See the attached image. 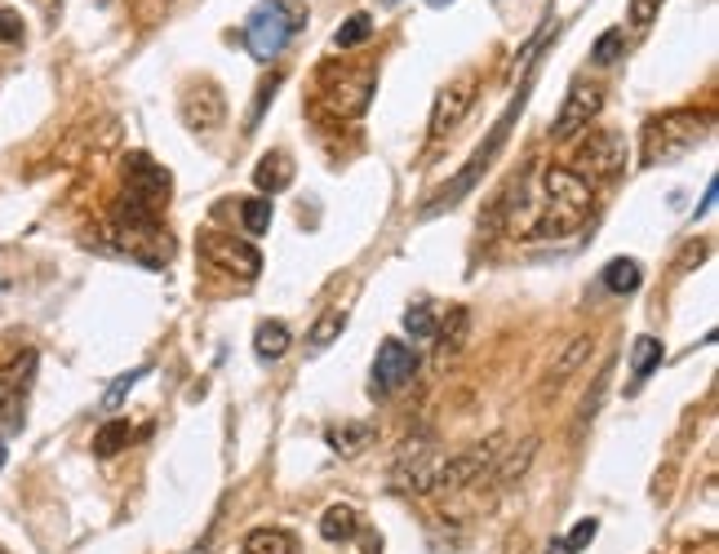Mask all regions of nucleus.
I'll return each mask as SVG.
<instances>
[{
  "instance_id": "1",
  "label": "nucleus",
  "mask_w": 719,
  "mask_h": 554,
  "mask_svg": "<svg viewBox=\"0 0 719 554\" xmlns=\"http://www.w3.org/2000/svg\"><path fill=\"white\" fill-rule=\"evenodd\" d=\"M586 218H591V186H586L573 169H542L534 214L525 218L529 240L568 236V231H577Z\"/></svg>"
},
{
  "instance_id": "2",
  "label": "nucleus",
  "mask_w": 719,
  "mask_h": 554,
  "mask_svg": "<svg viewBox=\"0 0 719 554\" xmlns=\"http://www.w3.org/2000/svg\"><path fill=\"white\" fill-rule=\"evenodd\" d=\"M111 236L129 257L143 262V266H160L169 257V236L160 231V214L147 209L143 200L124 195V191H120L116 209H111Z\"/></svg>"
},
{
  "instance_id": "3",
  "label": "nucleus",
  "mask_w": 719,
  "mask_h": 554,
  "mask_svg": "<svg viewBox=\"0 0 719 554\" xmlns=\"http://www.w3.org/2000/svg\"><path fill=\"white\" fill-rule=\"evenodd\" d=\"M307 27V5L302 0H263L244 19V45L257 62H272L285 53V45Z\"/></svg>"
},
{
  "instance_id": "4",
  "label": "nucleus",
  "mask_w": 719,
  "mask_h": 554,
  "mask_svg": "<svg viewBox=\"0 0 719 554\" xmlns=\"http://www.w3.org/2000/svg\"><path fill=\"white\" fill-rule=\"evenodd\" d=\"M706 133H710V111L680 107L667 116H652L644 124V165H667V160L693 152Z\"/></svg>"
},
{
  "instance_id": "5",
  "label": "nucleus",
  "mask_w": 719,
  "mask_h": 554,
  "mask_svg": "<svg viewBox=\"0 0 719 554\" xmlns=\"http://www.w3.org/2000/svg\"><path fill=\"white\" fill-rule=\"evenodd\" d=\"M525 103H529V81H525V85H519V94H515V103H511V107H506V111L498 116V124H493V133H489V143H484V147H480V152H476V156L467 160V169H463V173H457V178H453V182H448L444 191H435V200H431V204H427V209H422L427 218H435L440 209H453V204H457V200H463L467 191H476V182L484 178V169H489V165L498 160V152L506 147V137H511V124H515V116H519V111H525Z\"/></svg>"
},
{
  "instance_id": "6",
  "label": "nucleus",
  "mask_w": 719,
  "mask_h": 554,
  "mask_svg": "<svg viewBox=\"0 0 719 554\" xmlns=\"http://www.w3.org/2000/svg\"><path fill=\"white\" fill-rule=\"evenodd\" d=\"M626 169V137L618 129H591V137L577 147V178L591 186V182H609Z\"/></svg>"
},
{
  "instance_id": "7",
  "label": "nucleus",
  "mask_w": 719,
  "mask_h": 554,
  "mask_svg": "<svg viewBox=\"0 0 719 554\" xmlns=\"http://www.w3.org/2000/svg\"><path fill=\"white\" fill-rule=\"evenodd\" d=\"M32 373H36V351H23L0 369V431L23 426V404L32 390Z\"/></svg>"
},
{
  "instance_id": "8",
  "label": "nucleus",
  "mask_w": 719,
  "mask_h": 554,
  "mask_svg": "<svg viewBox=\"0 0 719 554\" xmlns=\"http://www.w3.org/2000/svg\"><path fill=\"white\" fill-rule=\"evenodd\" d=\"M418 373V356L414 346L400 337H386L373 356V395H396L400 386H409Z\"/></svg>"
},
{
  "instance_id": "9",
  "label": "nucleus",
  "mask_w": 719,
  "mask_h": 554,
  "mask_svg": "<svg viewBox=\"0 0 719 554\" xmlns=\"http://www.w3.org/2000/svg\"><path fill=\"white\" fill-rule=\"evenodd\" d=\"M169 169L165 165H156L152 156H143V152H134L124 160V195H134V200H143L147 209H165L169 204Z\"/></svg>"
},
{
  "instance_id": "10",
  "label": "nucleus",
  "mask_w": 719,
  "mask_h": 554,
  "mask_svg": "<svg viewBox=\"0 0 719 554\" xmlns=\"http://www.w3.org/2000/svg\"><path fill=\"white\" fill-rule=\"evenodd\" d=\"M600 107H604V94H600L596 85L577 81V85L568 89V98H564L555 124H551V137H555V143H568V137H577L582 129H591V120L600 116Z\"/></svg>"
},
{
  "instance_id": "11",
  "label": "nucleus",
  "mask_w": 719,
  "mask_h": 554,
  "mask_svg": "<svg viewBox=\"0 0 719 554\" xmlns=\"http://www.w3.org/2000/svg\"><path fill=\"white\" fill-rule=\"evenodd\" d=\"M201 253L218 266V270H231L240 280H257V270H263V253H257L249 240H236V236H218L209 231L201 240Z\"/></svg>"
},
{
  "instance_id": "12",
  "label": "nucleus",
  "mask_w": 719,
  "mask_h": 554,
  "mask_svg": "<svg viewBox=\"0 0 719 554\" xmlns=\"http://www.w3.org/2000/svg\"><path fill=\"white\" fill-rule=\"evenodd\" d=\"M223 116H227V98H223V89L214 81H191L182 89V120H187V129L214 133L223 124Z\"/></svg>"
},
{
  "instance_id": "13",
  "label": "nucleus",
  "mask_w": 719,
  "mask_h": 554,
  "mask_svg": "<svg viewBox=\"0 0 719 554\" xmlns=\"http://www.w3.org/2000/svg\"><path fill=\"white\" fill-rule=\"evenodd\" d=\"M476 72H463L457 81H448L444 89H440V98H435V107H431V137L440 143V137L448 133V129H457V120H463L467 111H471V103H476Z\"/></svg>"
},
{
  "instance_id": "14",
  "label": "nucleus",
  "mask_w": 719,
  "mask_h": 554,
  "mask_svg": "<svg viewBox=\"0 0 719 554\" xmlns=\"http://www.w3.org/2000/svg\"><path fill=\"white\" fill-rule=\"evenodd\" d=\"M378 94V72L373 67H360V72H343L338 81L324 85V103H329L338 116H360Z\"/></svg>"
},
{
  "instance_id": "15",
  "label": "nucleus",
  "mask_w": 719,
  "mask_h": 554,
  "mask_svg": "<svg viewBox=\"0 0 719 554\" xmlns=\"http://www.w3.org/2000/svg\"><path fill=\"white\" fill-rule=\"evenodd\" d=\"M498 457V439L471 448V453H457L448 461H435V479H431V489H463V483H476L484 474V466Z\"/></svg>"
},
{
  "instance_id": "16",
  "label": "nucleus",
  "mask_w": 719,
  "mask_h": 554,
  "mask_svg": "<svg viewBox=\"0 0 719 554\" xmlns=\"http://www.w3.org/2000/svg\"><path fill=\"white\" fill-rule=\"evenodd\" d=\"M289 346H293L289 324H280V320H263V324H257V333H253V351H257V360H263V364L285 360Z\"/></svg>"
},
{
  "instance_id": "17",
  "label": "nucleus",
  "mask_w": 719,
  "mask_h": 554,
  "mask_svg": "<svg viewBox=\"0 0 719 554\" xmlns=\"http://www.w3.org/2000/svg\"><path fill=\"white\" fill-rule=\"evenodd\" d=\"M253 182H257V191H263V195H280L293 182V160L285 152H267L263 160H257V169H253Z\"/></svg>"
},
{
  "instance_id": "18",
  "label": "nucleus",
  "mask_w": 719,
  "mask_h": 554,
  "mask_svg": "<svg viewBox=\"0 0 719 554\" xmlns=\"http://www.w3.org/2000/svg\"><path fill=\"white\" fill-rule=\"evenodd\" d=\"M600 285H604L609 293L626 298V293H635V289L644 285V270H639V262H635V257H613V262L600 270Z\"/></svg>"
},
{
  "instance_id": "19",
  "label": "nucleus",
  "mask_w": 719,
  "mask_h": 554,
  "mask_svg": "<svg viewBox=\"0 0 719 554\" xmlns=\"http://www.w3.org/2000/svg\"><path fill=\"white\" fill-rule=\"evenodd\" d=\"M467 328H471V311H467V306H448L444 324H435V333H440V360H448V356L463 351Z\"/></svg>"
},
{
  "instance_id": "20",
  "label": "nucleus",
  "mask_w": 719,
  "mask_h": 554,
  "mask_svg": "<svg viewBox=\"0 0 719 554\" xmlns=\"http://www.w3.org/2000/svg\"><path fill=\"white\" fill-rule=\"evenodd\" d=\"M356 532H360V515H356L351 506H329V510H324V519H320V537L329 541V545L356 541Z\"/></svg>"
},
{
  "instance_id": "21",
  "label": "nucleus",
  "mask_w": 719,
  "mask_h": 554,
  "mask_svg": "<svg viewBox=\"0 0 719 554\" xmlns=\"http://www.w3.org/2000/svg\"><path fill=\"white\" fill-rule=\"evenodd\" d=\"M373 444V426L369 422H343V426H329V448L338 457H356L360 448Z\"/></svg>"
},
{
  "instance_id": "22",
  "label": "nucleus",
  "mask_w": 719,
  "mask_h": 554,
  "mask_svg": "<svg viewBox=\"0 0 719 554\" xmlns=\"http://www.w3.org/2000/svg\"><path fill=\"white\" fill-rule=\"evenodd\" d=\"M240 554H293V537L285 528H253L244 537Z\"/></svg>"
},
{
  "instance_id": "23",
  "label": "nucleus",
  "mask_w": 719,
  "mask_h": 554,
  "mask_svg": "<svg viewBox=\"0 0 719 554\" xmlns=\"http://www.w3.org/2000/svg\"><path fill=\"white\" fill-rule=\"evenodd\" d=\"M662 364V341L658 337H635V351H631V390H639L644 386V377Z\"/></svg>"
},
{
  "instance_id": "24",
  "label": "nucleus",
  "mask_w": 719,
  "mask_h": 554,
  "mask_svg": "<svg viewBox=\"0 0 719 554\" xmlns=\"http://www.w3.org/2000/svg\"><path fill=\"white\" fill-rule=\"evenodd\" d=\"M240 222H244V236H267L272 227V200L267 195H253L240 204Z\"/></svg>"
},
{
  "instance_id": "25",
  "label": "nucleus",
  "mask_w": 719,
  "mask_h": 554,
  "mask_svg": "<svg viewBox=\"0 0 719 554\" xmlns=\"http://www.w3.org/2000/svg\"><path fill=\"white\" fill-rule=\"evenodd\" d=\"M347 328V311H329V315H320L315 328H311V351H324V346H334V337H343Z\"/></svg>"
},
{
  "instance_id": "26",
  "label": "nucleus",
  "mask_w": 719,
  "mask_h": 554,
  "mask_svg": "<svg viewBox=\"0 0 719 554\" xmlns=\"http://www.w3.org/2000/svg\"><path fill=\"white\" fill-rule=\"evenodd\" d=\"M373 36V19L369 14H351L338 32H334V49H356V45H364Z\"/></svg>"
},
{
  "instance_id": "27",
  "label": "nucleus",
  "mask_w": 719,
  "mask_h": 554,
  "mask_svg": "<svg viewBox=\"0 0 719 554\" xmlns=\"http://www.w3.org/2000/svg\"><path fill=\"white\" fill-rule=\"evenodd\" d=\"M129 435H134V431H129V422H107V426L94 435V453H98V457H116V453L129 444Z\"/></svg>"
},
{
  "instance_id": "28",
  "label": "nucleus",
  "mask_w": 719,
  "mask_h": 554,
  "mask_svg": "<svg viewBox=\"0 0 719 554\" xmlns=\"http://www.w3.org/2000/svg\"><path fill=\"white\" fill-rule=\"evenodd\" d=\"M622 45H626V32H622V27L604 32V36L591 45V62H596V67H613V62L622 58Z\"/></svg>"
},
{
  "instance_id": "29",
  "label": "nucleus",
  "mask_w": 719,
  "mask_h": 554,
  "mask_svg": "<svg viewBox=\"0 0 719 554\" xmlns=\"http://www.w3.org/2000/svg\"><path fill=\"white\" fill-rule=\"evenodd\" d=\"M405 333H409L414 341H431V337H435V315H431V306H409V311H405Z\"/></svg>"
},
{
  "instance_id": "30",
  "label": "nucleus",
  "mask_w": 719,
  "mask_h": 554,
  "mask_svg": "<svg viewBox=\"0 0 719 554\" xmlns=\"http://www.w3.org/2000/svg\"><path fill=\"white\" fill-rule=\"evenodd\" d=\"M147 373H152V369H147V364H143V369H134V373H120V377H116V382H111V390H107V395H103V404H107V408H116V404H120V399H124V395H129V390H134V386H139V382H143V377H147Z\"/></svg>"
},
{
  "instance_id": "31",
  "label": "nucleus",
  "mask_w": 719,
  "mask_h": 554,
  "mask_svg": "<svg viewBox=\"0 0 719 554\" xmlns=\"http://www.w3.org/2000/svg\"><path fill=\"white\" fill-rule=\"evenodd\" d=\"M582 356H586V337H573V346H568V351L560 356V364L551 369V382L560 386V382H564V377H568V373L577 369V360H582Z\"/></svg>"
},
{
  "instance_id": "32",
  "label": "nucleus",
  "mask_w": 719,
  "mask_h": 554,
  "mask_svg": "<svg viewBox=\"0 0 719 554\" xmlns=\"http://www.w3.org/2000/svg\"><path fill=\"white\" fill-rule=\"evenodd\" d=\"M662 5H667V0H631V23L635 27H648L652 19L662 14Z\"/></svg>"
},
{
  "instance_id": "33",
  "label": "nucleus",
  "mask_w": 719,
  "mask_h": 554,
  "mask_svg": "<svg viewBox=\"0 0 719 554\" xmlns=\"http://www.w3.org/2000/svg\"><path fill=\"white\" fill-rule=\"evenodd\" d=\"M596 532H600V519H582V523H577V528H573L564 541H568V550L577 554L582 545H591V541H596Z\"/></svg>"
},
{
  "instance_id": "34",
  "label": "nucleus",
  "mask_w": 719,
  "mask_h": 554,
  "mask_svg": "<svg viewBox=\"0 0 719 554\" xmlns=\"http://www.w3.org/2000/svg\"><path fill=\"white\" fill-rule=\"evenodd\" d=\"M534 448H538V444L529 439V444H525V453H519V457H511V461H506V470L498 474V483H506V479H515L519 470H525V466H529V457H534Z\"/></svg>"
},
{
  "instance_id": "35",
  "label": "nucleus",
  "mask_w": 719,
  "mask_h": 554,
  "mask_svg": "<svg viewBox=\"0 0 719 554\" xmlns=\"http://www.w3.org/2000/svg\"><path fill=\"white\" fill-rule=\"evenodd\" d=\"M23 36V19L10 14V10H0V40H19Z\"/></svg>"
},
{
  "instance_id": "36",
  "label": "nucleus",
  "mask_w": 719,
  "mask_h": 554,
  "mask_svg": "<svg viewBox=\"0 0 719 554\" xmlns=\"http://www.w3.org/2000/svg\"><path fill=\"white\" fill-rule=\"evenodd\" d=\"M547 554H573V550H568L564 537H555V541H547Z\"/></svg>"
},
{
  "instance_id": "37",
  "label": "nucleus",
  "mask_w": 719,
  "mask_h": 554,
  "mask_svg": "<svg viewBox=\"0 0 719 554\" xmlns=\"http://www.w3.org/2000/svg\"><path fill=\"white\" fill-rule=\"evenodd\" d=\"M0 466H5V439H0Z\"/></svg>"
},
{
  "instance_id": "38",
  "label": "nucleus",
  "mask_w": 719,
  "mask_h": 554,
  "mask_svg": "<svg viewBox=\"0 0 719 554\" xmlns=\"http://www.w3.org/2000/svg\"><path fill=\"white\" fill-rule=\"evenodd\" d=\"M386 5H396V0H386Z\"/></svg>"
},
{
  "instance_id": "39",
  "label": "nucleus",
  "mask_w": 719,
  "mask_h": 554,
  "mask_svg": "<svg viewBox=\"0 0 719 554\" xmlns=\"http://www.w3.org/2000/svg\"><path fill=\"white\" fill-rule=\"evenodd\" d=\"M0 554H5V550H0Z\"/></svg>"
}]
</instances>
